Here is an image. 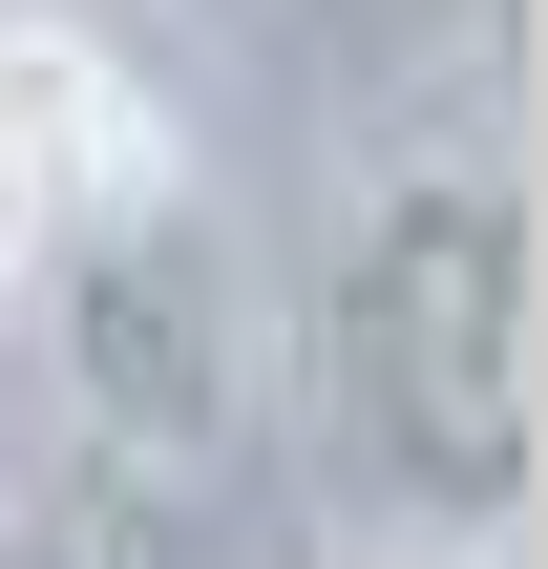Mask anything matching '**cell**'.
Here are the masks:
<instances>
[{
  "mask_svg": "<svg viewBox=\"0 0 548 569\" xmlns=\"http://www.w3.org/2000/svg\"><path fill=\"white\" fill-rule=\"evenodd\" d=\"M21 317H42L63 422L106 465H232V422H253V296H232L211 169H127L106 211H63Z\"/></svg>",
  "mask_w": 548,
  "mask_h": 569,
  "instance_id": "cell-2",
  "label": "cell"
},
{
  "mask_svg": "<svg viewBox=\"0 0 548 569\" xmlns=\"http://www.w3.org/2000/svg\"><path fill=\"white\" fill-rule=\"evenodd\" d=\"M296 443L359 569H528L548 507V232L507 148H401L338 190L296 296Z\"/></svg>",
  "mask_w": 548,
  "mask_h": 569,
  "instance_id": "cell-1",
  "label": "cell"
},
{
  "mask_svg": "<svg viewBox=\"0 0 548 569\" xmlns=\"http://www.w3.org/2000/svg\"><path fill=\"white\" fill-rule=\"evenodd\" d=\"M127 169H190V127L148 106V63L63 0H0V338H21V274L63 211H106Z\"/></svg>",
  "mask_w": 548,
  "mask_h": 569,
  "instance_id": "cell-3",
  "label": "cell"
},
{
  "mask_svg": "<svg viewBox=\"0 0 548 569\" xmlns=\"http://www.w3.org/2000/svg\"><path fill=\"white\" fill-rule=\"evenodd\" d=\"M0 569H106V549H84V528H21V507H0Z\"/></svg>",
  "mask_w": 548,
  "mask_h": 569,
  "instance_id": "cell-4",
  "label": "cell"
}]
</instances>
